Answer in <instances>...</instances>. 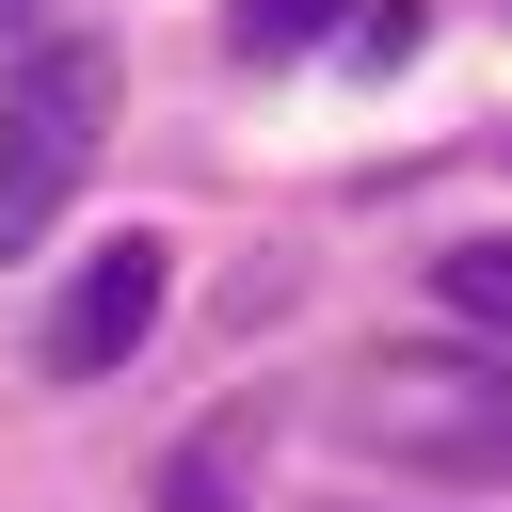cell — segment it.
Returning <instances> with one entry per match:
<instances>
[{
    "label": "cell",
    "instance_id": "1",
    "mask_svg": "<svg viewBox=\"0 0 512 512\" xmlns=\"http://www.w3.org/2000/svg\"><path fill=\"white\" fill-rule=\"evenodd\" d=\"M336 432L416 480H512V352H368L336 368Z\"/></svg>",
    "mask_w": 512,
    "mask_h": 512
},
{
    "label": "cell",
    "instance_id": "2",
    "mask_svg": "<svg viewBox=\"0 0 512 512\" xmlns=\"http://www.w3.org/2000/svg\"><path fill=\"white\" fill-rule=\"evenodd\" d=\"M96 144H112V48L96 32H32L16 80H0V272L80 208Z\"/></svg>",
    "mask_w": 512,
    "mask_h": 512
},
{
    "label": "cell",
    "instance_id": "3",
    "mask_svg": "<svg viewBox=\"0 0 512 512\" xmlns=\"http://www.w3.org/2000/svg\"><path fill=\"white\" fill-rule=\"evenodd\" d=\"M160 304H176V240H144V224H128V240H96V256H80V288L48 304V384H112V368L160 336Z\"/></svg>",
    "mask_w": 512,
    "mask_h": 512
},
{
    "label": "cell",
    "instance_id": "4",
    "mask_svg": "<svg viewBox=\"0 0 512 512\" xmlns=\"http://www.w3.org/2000/svg\"><path fill=\"white\" fill-rule=\"evenodd\" d=\"M432 304H448L464 336H496V352H512V224H480V240H448V256H432Z\"/></svg>",
    "mask_w": 512,
    "mask_h": 512
},
{
    "label": "cell",
    "instance_id": "5",
    "mask_svg": "<svg viewBox=\"0 0 512 512\" xmlns=\"http://www.w3.org/2000/svg\"><path fill=\"white\" fill-rule=\"evenodd\" d=\"M352 0H224V32H240V64H288V48H320Z\"/></svg>",
    "mask_w": 512,
    "mask_h": 512
},
{
    "label": "cell",
    "instance_id": "6",
    "mask_svg": "<svg viewBox=\"0 0 512 512\" xmlns=\"http://www.w3.org/2000/svg\"><path fill=\"white\" fill-rule=\"evenodd\" d=\"M176 512H224V448H192V464H176Z\"/></svg>",
    "mask_w": 512,
    "mask_h": 512
},
{
    "label": "cell",
    "instance_id": "7",
    "mask_svg": "<svg viewBox=\"0 0 512 512\" xmlns=\"http://www.w3.org/2000/svg\"><path fill=\"white\" fill-rule=\"evenodd\" d=\"M32 32H48V0H0V48H32Z\"/></svg>",
    "mask_w": 512,
    "mask_h": 512
}]
</instances>
